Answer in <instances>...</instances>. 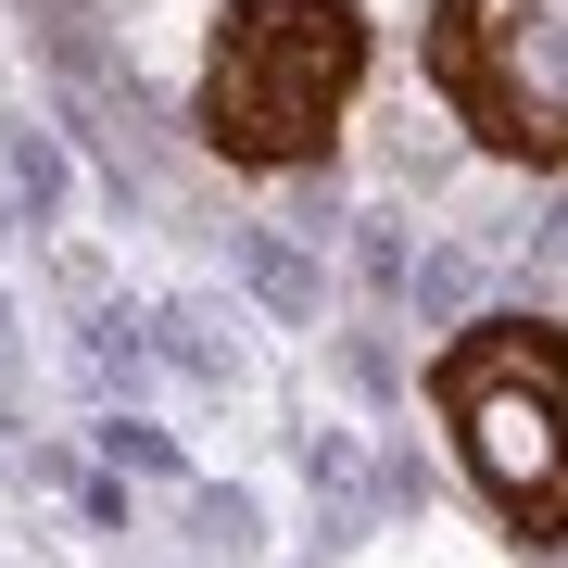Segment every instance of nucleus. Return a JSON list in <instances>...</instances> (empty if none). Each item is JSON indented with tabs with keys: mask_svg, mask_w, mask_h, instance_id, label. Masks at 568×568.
<instances>
[{
	"mask_svg": "<svg viewBox=\"0 0 568 568\" xmlns=\"http://www.w3.org/2000/svg\"><path fill=\"white\" fill-rule=\"evenodd\" d=\"M366 89V13L354 0H227L215 51H203V152L253 164V178H291V164H316L342 140Z\"/></svg>",
	"mask_w": 568,
	"mask_h": 568,
	"instance_id": "1",
	"label": "nucleus"
},
{
	"mask_svg": "<svg viewBox=\"0 0 568 568\" xmlns=\"http://www.w3.org/2000/svg\"><path fill=\"white\" fill-rule=\"evenodd\" d=\"M429 405H443L467 480L506 506V530L568 544V328L556 316H480L429 354Z\"/></svg>",
	"mask_w": 568,
	"mask_h": 568,
	"instance_id": "2",
	"label": "nucleus"
},
{
	"mask_svg": "<svg viewBox=\"0 0 568 568\" xmlns=\"http://www.w3.org/2000/svg\"><path fill=\"white\" fill-rule=\"evenodd\" d=\"M429 89L480 152L568 178V39L544 0H429Z\"/></svg>",
	"mask_w": 568,
	"mask_h": 568,
	"instance_id": "3",
	"label": "nucleus"
}]
</instances>
